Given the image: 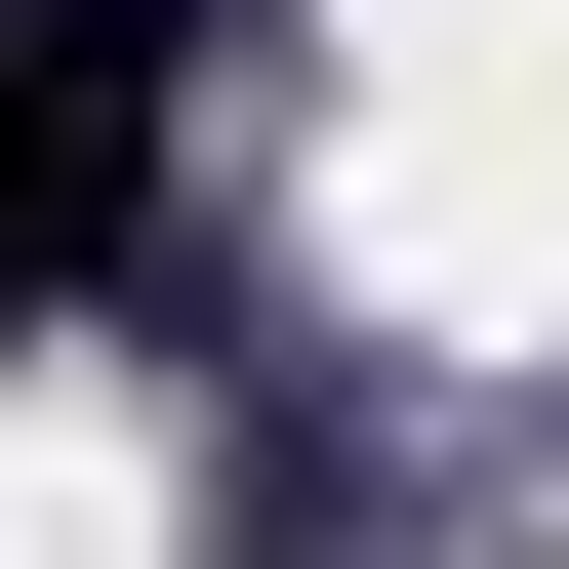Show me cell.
Instances as JSON below:
<instances>
[{
	"instance_id": "1",
	"label": "cell",
	"mask_w": 569,
	"mask_h": 569,
	"mask_svg": "<svg viewBox=\"0 0 569 569\" xmlns=\"http://www.w3.org/2000/svg\"><path fill=\"white\" fill-rule=\"evenodd\" d=\"M203 163V0H0V326H82Z\"/></svg>"
}]
</instances>
